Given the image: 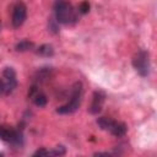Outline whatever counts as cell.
Returning a JSON list of instances; mask_svg holds the SVG:
<instances>
[{
  "mask_svg": "<svg viewBox=\"0 0 157 157\" xmlns=\"http://www.w3.org/2000/svg\"><path fill=\"white\" fill-rule=\"evenodd\" d=\"M90 7H91V5H90L88 1H82L78 5V12L82 13V15H85V13H87L90 11Z\"/></svg>",
  "mask_w": 157,
  "mask_h": 157,
  "instance_id": "17",
  "label": "cell"
},
{
  "mask_svg": "<svg viewBox=\"0 0 157 157\" xmlns=\"http://www.w3.org/2000/svg\"><path fill=\"white\" fill-rule=\"evenodd\" d=\"M93 157H112L108 152H96L93 155Z\"/></svg>",
  "mask_w": 157,
  "mask_h": 157,
  "instance_id": "19",
  "label": "cell"
},
{
  "mask_svg": "<svg viewBox=\"0 0 157 157\" xmlns=\"http://www.w3.org/2000/svg\"><path fill=\"white\" fill-rule=\"evenodd\" d=\"M17 87V80H7V78H0V93L7 96L12 93V91Z\"/></svg>",
  "mask_w": 157,
  "mask_h": 157,
  "instance_id": "6",
  "label": "cell"
},
{
  "mask_svg": "<svg viewBox=\"0 0 157 157\" xmlns=\"http://www.w3.org/2000/svg\"><path fill=\"white\" fill-rule=\"evenodd\" d=\"M54 11H55V18L58 23L74 25L77 21L76 12L72 5L67 1H56L54 4Z\"/></svg>",
  "mask_w": 157,
  "mask_h": 157,
  "instance_id": "1",
  "label": "cell"
},
{
  "mask_svg": "<svg viewBox=\"0 0 157 157\" xmlns=\"http://www.w3.org/2000/svg\"><path fill=\"white\" fill-rule=\"evenodd\" d=\"M105 101V93L103 91H94L93 92V98H92V103L88 108V113L90 114H98L102 110L103 103Z\"/></svg>",
  "mask_w": 157,
  "mask_h": 157,
  "instance_id": "5",
  "label": "cell"
},
{
  "mask_svg": "<svg viewBox=\"0 0 157 157\" xmlns=\"http://www.w3.org/2000/svg\"><path fill=\"white\" fill-rule=\"evenodd\" d=\"M132 66L140 76H147L150 74V54L146 50L137 52L132 58Z\"/></svg>",
  "mask_w": 157,
  "mask_h": 157,
  "instance_id": "3",
  "label": "cell"
},
{
  "mask_svg": "<svg viewBox=\"0 0 157 157\" xmlns=\"http://www.w3.org/2000/svg\"><path fill=\"white\" fill-rule=\"evenodd\" d=\"M48 29H49V32H52L53 34L59 33V27H58V22H56V20H54V18H49V21H48Z\"/></svg>",
  "mask_w": 157,
  "mask_h": 157,
  "instance_id": "15",
  "label": "cell"
},
{
  "mask_svg": "<svg viewBox=\"0 0 157 157\" xmlns=\"http://www.w3.org/2000/svg\"><path fill=\"white\" fill-rule=\"evenodd\" d=\"M53 74V69L52 67H40L38 71H37V80L39 81H43V80H47L52 76Z\"/></svg>",
  "mask_w": 157,
  "mask_h": 157,
  "instance_id": "11",
  "label": "cell"
},
{
  "mask_svg": "<svg viewBox=\"0 0 157 157\" xmlns=\"http://www.w3.org/2000/svg\"><path fill=\"white\" fill-rule=\"evenodd\" d=\"M33 102H34V104H36L37 107H44V105L47 104V102H48V98H47V96H45L44 93L38 92V93L33 97Z\"/></svg>",
  "mask_w": 157,
  "mask_h": 157,
  "instance_id": "12",
  "label": "cell"
},
{
  "mask_svg": "<svg viewBox=\"0 0 157 157\" xmlns=\"http://www.w3.org/2000/svg\"><path fill=\"white\" fill-rule=\"evenodd\" d=\"M33 48H34V43H33V42H31V40H28V39L20 40V42H18V43H16V45H15L16 52H20V53L32 50Z\"/></svg>",
  "mask_w": 157,
  "mask_h": 157,
  "instance_id": "8",
  "label": "cell"
},
{
  "mask_svg": "<svg viewBox=\"0 0 157 157\" xmlns=\"http://www.w3.org/2000/svg\"><path fill=\"white\" fill-rule=\"evenodd\" d=\"M109 131H110L114 136H117V137H121V136H124V135L126 134L128 128H126V125H125L124 123L114 121V124H113V126H112V129H110Z\"/></svg>",
  "mask_w": 157,
  "mask_h": 157,
  "instance_id": "7",
  "label": "cell"
},
{
  "mask_svg": "<svg viewBox=\"0 0 157 157\" xmlns=\"http://www.w3.org/2000/svg\"><path fill=\"white\" fill-rule=\"evenodd\" d=\"M114 121H115V120H113V119H110V118L101 117V118L97 119V125H98L102 130H108V131H109V130L112 129Z\"/></svg>",
  "mask_w": 157,
  "mask_h": 157,
  "instance_id": "10",
  "label": "cell"
},
{
  "mask_svg": "<svg viewBox=\"0 0 157 157\" xmlns=\"http://www.w3.org/2000/svg\"><path fill=\"white\" fill-rule=\"evenodd\" d=\"M0 157H4V155H2V153H0Z\"/></svg>",
  "mask_w": 157,
  "mask_h": 157,
  "instance_id": "20",
  "label": "cell"
},
{
  "mask_svg": "<svg viewBox=\"0 0 157 157\" xmlns=\"http://www.w3.org/2000/svg\"><path fill=\"white\" fill-rule=\"evenodd\" d=\"M52 151H53V153H54L55 157H61V156H64L65 152H66V150H65V147H64L63 145H58V146L54 147Z\"/></svg>",
  "mask_w": 157,
  "mask_h": 157,
  "instance_id": "16",
  "label": "cell"
},
{
  "mask_svg": "<svg viewBox=\"0 0 157 157\" xmlns=\"http://www.w3.org/2000/svg\"><path fill=\"white\" fill-rule=\"evenodd\" d=\"M33 157H55V156H54V153H53L52 150H47V148L42 147V148H38L34 152Z\"/></svg>",
  "mask_w": 157,
  "mask_h": 157,
  "instance_id": "13",
  "label": "cell"
},
{
  "mask_svg": "<svg viewBox=\"0 0 157 157\" xmlns=\"http://www.w3.org/2000/svg\"><path fill=\"white\" fill-rule=\"evenodd\" d=\"M26 18H27V7H26V5L23 2H17L13 6V11H12V18H11L12 26L15 28L21 27L25 23Z\"/></svg>",
  "mask_w": 157,
  "mask_h": 157,
  "instance_id": "4",
  "label": "cell"
},
{
  "mask_svg": "<svg viewBox=\"0 0 157 157\" xmlns=\"http://www.w3.org/2000/svg\"><path fill=\"white\" fill-rule=\"evenodd\" d=\"M36 53H37L38 55H40V56L49 58V56H52V55L54 54V48H53L52 44H42V45H39V47L37 48Z\"/></svg>",
  "mask_w": 157,
  "mask_h": 157,
  "instance_id": "9",
  "label": "cell"
},
{
  "mask_svg": "<svg viewBox=\"0 0 157 157\" xmlns=\"http://www.w3.org/2000/svg\"><path fill=\"white\" fill-rule=\"evenodd\" d=\"M0 28H1V22H0Z\"/></svg>",
  "mask_w": 157,
  "mask_h": 157,
  "instance_id": "21",
  "label": "cell"
},
{
  "mask_svg": "<svg viewBox=\"0 0 157 157\" xmlns=\"http://www.w3.org/2000/svg\"><path fill=\"white\" fill-rule=\"evenodd\" d=\"M2 77L7 78V80H16V71L12 67L7 66L2 70Z\"/></svg>",
  "mask_w": 157,
  "mask_h": 157,
  "instance_id": "14",
  "label": "cell"
},
{
  "mask_svg": "<svg viewBox=\"0 0 157 157\" xmlns=\"http://www.w3.org/2000/svg\"><path fill=\"white\" fill-rule=\"evenodd\" d=\"M38 93V90H37V86H32L31 87V90L28 91V97H31V98H33L36 94Z\"/></svg>",
  "mask_w": 157,
  "mask_h": 157,
  "instance_id": "18",
  "label": "cell"
},
{
  "mask_svg": "<svg viewBox=\"0 0 157 157\" xmlns=\"http://www.w3.org/2000/svg\"><path fill=\"white\" fill-rule=\"evenodd\" d=\"M81 98H82V83L81 82H75L74 86L71 87V98L70 101L56 108V113L59 114H71L77 110V108L81 104Z\"/></svg>",
  "mask_w": 157,
  "mask_h": 157,
  "instance_id": "2",
  "label": "cell"
}]
</instances>
